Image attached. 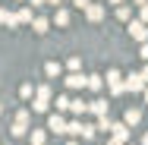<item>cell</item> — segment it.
I'll use <instances>...</instances> for the list:
<instances>
[]
</instances>
